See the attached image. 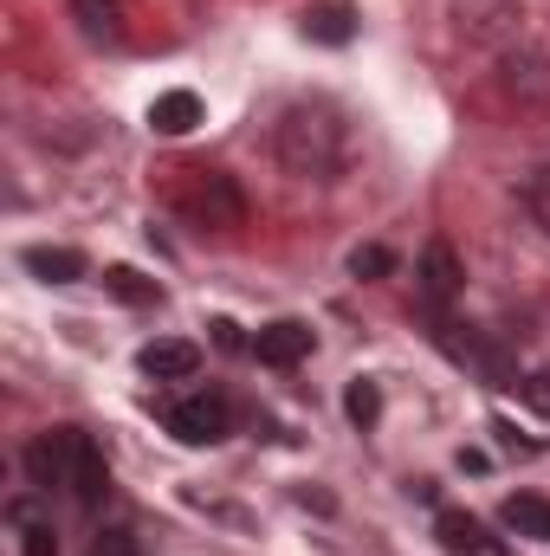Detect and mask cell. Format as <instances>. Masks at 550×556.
Segmentation results:
<instances>
[{
  "label": "cell",
  "mask_w": 550,
  "mask_h": 556,
  "mask_svg": "<svg viewBox=\"0 0 550 556\" xmlns=\"http://www.w3.org/2000/svg\"><path fill=\"white\" fill-rule=\"evenodd\" d=\"M266 369H291V363H304L311 350H317V330L311 324H298V317H273V324H260V337L247 343Z\"/></svg>",
  "instance_id": "8992f818"
},
{
  "label": "cell",
  "mask_w": 550,
  "mask_h": 556,
  "mask_svg": "<svg viewBox=\"0 0 550 556\" xmlns=\"http://www.w3.org/2000/svg\"><path fill=\"white\" fill-rule=\"evenodd\" d=\"M273 155L298 181H330L350 162V130L324 98H304V104H285V117L273 130Z\"/></svg>",
  "instance_id": "7a4b0ae2"
},
{
  "label": "cell",
  "mask_w": 550,
  "mask_h": 556,
  "mask_svg": "<svg viewBox=\"0 0 550 556\" xmlns=\"http://www.w3.org/2000/svg\"><path fill=\"white\" fill-rule=\"evenodd\" d=\"M343 408H350V420L370 433V427H376V415H383V389H376L370 376H357V382H350V395H343Z\"/></svg>",
  "instance_id": "e0dca14e"
},
{
  "label": "cell",
  "mask_w": 550,
  "mask_h": 556,
  "mask_svg": "<svg viewBox=\"0 0 550 556\" xmlns=\"http://www.w3.org/2000/svg\"><path fill=\"white\" fill-rule=\"evenodd\" d=\"M26 485L46 492V498H72V505L98 511V505L111 498L104 446H98L85 427H46V433L26 446Z\"/></svg>",
  "instance_id": "6da1fadb"
},
{
  "label": "cell",
  "mask_w": 550,
  "mask_h": 556,
  "mask_svg": "<svg viewBox=\"0 0 550 556\" xmlns=\"http://www.w3.org/2000/svg\"><path fill=\"white\" fill-rule=\"evenodd\" d=\"M20 266L33 278H46V285H78L85 278V253H72V247H26Z\"/></svg>",
  "instance_id": "8fae6325"
},
{
  "label": "cell",
  "mask_w": 550,
  "mask_h": 556,
  "mask_svg": "<svg viewBox=\"0 0 550 556\" xmlns=\"http://www.w3.org/2000/svg\"><path fill=\"white\" fill-rule=\"evenodd\" d=\"M421 304L434 311V317H447V304H453V291H460V260H453V247L447 240H434L427 253H421Z\"/></svg>",
  "instance_id": "ba28073f"
},
{
  "label": "cell",
  "mask_w": 550,
  "mask_h": 556,
  "mask_svg": "<svg viewBox=\"0 0 550 556\" xmlns=\"http://www.w3.org/2000/svg\"><path fill=\"white\" fill-rule=\"evenodd\" d=\"M168 433L182 440V446H221L227 433H234V402L221 395V389H195V395H182V402H168Z\"/></svg>",
  "instance_id": "277c9868"
},
{
  "label": "cell",
  "mask_w": 550,
  "mask_h": 556,
  "mask_svg": "<svg viewBox=\"0 0 550 556\" xmlns=\"http://www.w3.org/2000/svg\"><path fill=\"white\" fill-rule=\"evenodd\" d=\"M350 273L357 278H389L396 273V253H389V247H357V253H350Z\"/></svg>",
  "instance_id": "ffe728a7"
},
{
  "label": "cell",
  "mask_w": 550,
  "mask_h": 556,
  "mask_svg": "<svg viewBox=\"0 0 550 556\" xmlns=\"http://www.w3.org/2000/svg\"><path fill=\"white\" fill-rule=\"evenodd\" d=\"M85 556H142V544H137V531L117 518V525H98V538H91Z\"/></svg>",
  "instance_id": "ac0fdd59"
},
{
  "label": "cell",
  "mask_w": 550,
  "mask_h": 556,
  "mask_svg": "<svg viewBox=\"0 0 550 556\" xmlns=\"http://www.w3.org/2000/svg\"><path fill=\"white\" fill-rule=\"evenodd\" d=\"M304 39H317V46H350V39H357V13H350L343 0L304 7Z\"/></svg>",
  "instance_id": "7c38bea8"
},
{
  "label": "cell",
  "mask_w": 550,
  "mask_h": 556,
  "mask_svg": "<svg viewBox=\"0 0 550 556\" xmlns=\"http://www.w3.org/2000/svg\"><path fill=\"white\" fill-rule=\"evenodd\" d=\"M0 518H7L20 556H59V518H52V498L46 492H13Z\"/></svg>",
  "instance_id": "5b68a950"
},
{
  "label": "cell",
  "mask_w": 550,
  "mask_h": 556,
  "mask_svg": "<svg viewBox=\"0 0 550 556\" xmlns=\"http://www.w3.org/2000/svg\"><path fill=\"white\" fill-rule=\"evenodd\" d=\"M525 214H532V227L550 240V162L532 168V181H525Z\"/></svg>",
  "instance_id": "d6986e66"
},
{
  "label": "cell",
  "mask_w": 550,
  "mask_h": 556,
  "mask_svg": "<svg viewBox=\"0 0 550 556\" xmlns=\"http://www.w3.org/2000/svg\"><path fill=\"white\" fill-rule=\"evenodd\" d=\"M201 124V98L195 91H162L155 104H149V130L155 137H188Z\"/></svg>",
  "instance_id": "30bf717a"
},
{
  "label": "cell",
  "mask_w": 550,
  "mask_h": 556,
  "mask_svg": "<svg viewBox=\"0 0 550 556\" xmlns=\"http://www.w3.org/2000/svg\"><path fill=\"white\" fill-rule=\"evenodd\" d=\"M137 369L149 382H195L201 376V350L188 337H155V343H142Z\"/></svg>",
  "instance_id": "52a82bcc"
},
{
  "label": "cell",
  "mask_w": 550,
  "mask_h": 556,
  "mask_svg": "<svg viewBox=\"0 0 550 556\" xmlns=\"http://www.w3.org/2000/svg\"><path fill=\"white\" fill-rule=\"evenodd\" d=\"M72 20L85 26V39H117L124 33V0H72Z\"/></svg>",
  "instance_id": "9a60e30c"
},
{
  "label": "cell",
  "mask_w": 550,
  "mask_h": 556,
  "mask_svg": "<svg viewBox=\"0 0 550 556\" xmlns=\"http://www.w3.org/2000/svg\"><path fill=\"white\" fill-rule=\"evenodd\" d=\"M188 175V188L175 194V207L201 227V233H234V227H247V194L234 188V175H221V168H182Z\"/></svg>",
  "instance_id": "3957f363"
},
{
  "label": "cell",
  "mask_w": 550,
  "mask_h": 556,
  "mask_svg": "<svg viewBox=\"0 0 550 556\" xmlns=\"http://www.w3.org/2000/svg\"><path fill=\"white\" fill-rule=\"evenodd\" d=\"M434 531H440V544H447L453 556H486V551H492L486 525H479V518H466V511H440V518H434Z\"/></svg>",
  "instance_id": "4fadbf2b"
},
{
  "label": "cell",
  "mask_w": 550,
  "mask_h": 556,
  "mask_svg": "<svg viewBox=\"0 0 550 556\" xmlns=\"http://www.w3.org/2000/svg\"><path fill=\"white\" fill-rule=\"evenodd\" d=\"M505 531H518V538H538V544H550V505L538 498V492H518V498H505Z\"/></svg>",
  "instance_id": "5bb4252c"
},
{
  "label": "cell",
  "mask_w": 550,
  "mask_h": 556,
  "mask_svg": "<svg viewBox=\"0 0 550 556\" xmlns=\"http://www.w3.org/2000/svg\"><path fill=\"white\" fill-rule=\"evenodd\" d=\"M505 91L518 104H550V52H512L505 59Z\"/></svg>",
  "instance_id": "9c48e42d"
},
{
  "label": "cell",
  "mask_w": 550,
  "mask_h": 556,
  "mask_svg": "<svg viewBox=\"0 0 550 556\" xmlns=\"http://www.w3.org/2000/svg\"><path fill=\"white\" fill-rule=\"evenodd\" d=\"M518 402H525L538 420H550V369H538V376H525V382H518Z\"/></svg>",
  "instance_id": "44dd1931"
},
{
  "label": "cell",
  "mask_w": 550,
  "mask_h": 556,
  "mask_svg": "<svg viewBox=\"0 0 550 556\" xmlns=\"http://www.w3.org/2000/svg\"><path fill=\"white\" fill-rule=\"evenodd\" d=\"M104 291H111L117 304H162V285L142 278L137 266H111V273H104Z\"/></svg>",
  "instance_id": "2e32d148"
}]
</instances>
